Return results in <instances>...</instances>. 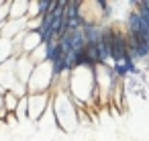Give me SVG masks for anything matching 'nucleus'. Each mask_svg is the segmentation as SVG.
I'll return each instance as SVG.
<instances>
[{
  "label": "nucleus",
  "mask_w": 149,
  "mask_h": 141,
  "mask_svg": "<svg viewBox=\"0 0 149 141\" xmlns=\"http://www.w3.org/2000/svg\"><path fill=\"white\" fill-rule=\"evenodd\" d=\"M27 8H29V2L21 0V2H10L8 6V21H23L27 19Z\"/></svg>",
  "instance_id": "obj_4"
},
{
  "label": "nucleus",
  "mask_w": 149,
  "mask_h": 141,
  "mask_svg": "<svg viewBox=\"0 0 149 141\" xmlns=\"http://www.w3.org/2000/svg\"><path fill=\"white\" fill-rule=\"evenodd\" d=\"M33 70H35V64L31 61L29 55H19V57H15V72H17V80H19L21 84L27 86V82H29Z\"/></svg>",
  "instance_id": "obj_3"
},
{
  "label": "nucleus",
  "mask_w": 149,
  "mask_h": 141,
  "mask_svg": "<svg viewBox=\"0 0 149 141\" xmlns=\"http://www.w3.org/2000/svg\"><path fill=\"white\" fill-rule=\"evenodd\" d=\"M4 123H6L8 127H15V125H19V117H17V112H8Z\"/></svg>",
  "instance_id": "obj_8"
},
{
  "label": "nucleus",
  "mask_w": 149,
  "mask_h": 141,
  "mask_svg": "<svg viewBox=\"0 0 149 141\" xmlns=\"http://www.w3.org/2000/svg\"><path fill=\"white\" fill-rule=\"evenodd\" d=\"M104 43L108 47V55H110V66L112 64H120L129 57V47H127V33L118 27L112 25H104Z\"/></svg>",
  "instance_id": "obj_1"
},
{
  "label": "nucleus",
  "mask_w": 149,
  "mask_h": 141,
  "mask_svg": "<svg viewBox=\"0 0 149 141\" xmlns=\"http://www.w3.org/2000/svg\"><path fill=\"white\" fill-rule=\"evenodd\" d=\"M19 96L13 92V90H6L2 94V102H4V110L6 112H17V106H19Z\"/></svg>",
  "instance_id": "obj_5"
},
{
  "label": "nucleus",
  "mask_w": 149,
  "mask_h": 141,
  "mask_svg": "<svg viewBox=\"0 0 149 141\" xmlns=\"http://www.w3.org/2000/svg\"><path fill=\"white\" fill-rule=\"evenodd\" d=\"M4 108V102H2V94H0V110Z\"/></svg>",
  "instance_id": "obj_9"
},
{
  "label": "nucleus",
  "mask_w": 149,
  "mask_h": 141,
  "mask_svg": "<svg viewBox=\"0 0 149 141\" xmlns=\"http://www.w3.org/2000/svg\"><path fill=\"white\" fill-rule=\"evenodd\" d=\"M45 45V59H47V64H53L59 55H61V51H59V41H49V43H43Z\"/></svg>",
  "instance_id": "obj_6"
},
{
  "label": "nucleus",
  "mask_w": 149,
  "mask_h": 141,
  "mask_svg": "<svg viewBox=\"0 0 149 141\" xmlns=\"http://www.w3.org/2000/svg\"><path fill=\"white\" fill-rule=\"evenodd\" d=\"M98 10H100V15L104 17V19H108L110 15H112V10H110V4L106 2V0H96V2H92Z\"/></svg>",
  "instance_id": "obj_7"
},
{
  "label": "nucleus",
  "mask_w": 149,
  "mask_h": 141,
  "mask_svg": "<svg viewBox=\"0 0 149 141\" xmlns=\"http://www.w3.org/2000/svg\"><path fill=\"white\" fill-rule=\"evenodd\" d=\"M47 108H51V92L43 94H27V119L29 121H39Z\"/></svg>",
  "instance_id": "obj_2"
}]
</instances>
